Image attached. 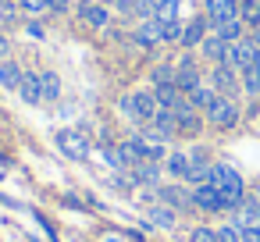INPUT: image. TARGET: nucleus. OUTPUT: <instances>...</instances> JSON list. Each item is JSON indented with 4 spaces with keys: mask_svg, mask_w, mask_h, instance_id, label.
Wrapping results in <instances>:
<instances>
[{
    "mask_svg": "<svg viewBox=\"0 0 260 242\" xmlns=\"http://www.w3.org/2000/svg\"><path fill=\"white\" fill-rule=\"evenodd\" d=\"M224 199V210H235L242 199H246V185H242V175L232 167V164H214V178H210Z\"/></svg>",
    "mask_w": 260,
    "mask_h": 242,
    "instance_id": "f257e3e1",
    "label": "nucleus"
},
{
    "mask_svg": "<svg viewBox=\"0 0 260 242\" xmlns=\"http://www.w3.org/2000/svg\"><path fill=\"white\" fill-rule=\"evenodd\" d=\"M157 111H160V103H157V93L136 89V93H125V96H121V114H125L128 121H136L139 128H143V125H150Z\"/></svg>",
    "mask_w": 260,
    "mask_h": 242,
    "instance_id": "f03ea898",
    "label": "nucleus"
},
{
    "mask_svg": "<svg viewBox=\"0 0 260 242\" xmlns=\"http://www.w3.org/2000/svg\"><path fill=\"white\" fill-rule=\"evenodd\" d=\"M54 143H57V150H61L64 157H72V160H86V157H89V150H93L89 135H86V132H79V128H61V132L54 135Z\"/></svg>",
    "mask_w": 260,
    "mask_h": 242,
    "instance_id": "7ed1b4c3",
    "label": "nucleus"
},
{
    "mask_svg": "<svg viewBox=\"0 0 260 242\" xmlns=\"http://www.w3.org/2000/svg\"><path fill=\"white\" fill-rule=\"evenodd\" d=\"M207 121L217 125V128H235L239 125V103L232 96H217L210 107H207Z\"/></svg>",
    "mask_w": 260,
    "mask_h": 242,
    "instance_id": "20e7f679",
    "label": "nucleus"
},
{
    "mask_svg": "<svg viewBox=\"0 0 260 242\" xmlns=\"http://www.w3.org/2000/svg\"><path fill=\"white\" fill-rule=\"evenodd\" d=\"M203 8H207V22H210V29H217V25H224V22L242 18V11H239L235 0H203Z\"/></svg>",
    "mask_w": 260,
    "mask_h": 242,
    "instance_id": "39448f33",
    "label": "nucleus"
},
{
    "mask_svg": "<svg viewBox=\"0 0 260 242\" xmlns=\"http://www.w3.org/2000/svg\"><path fill=\"white\" fill-rule=\"evenodd\" d=\"M157 196H160V203H164V206H171L175 214H178V210H196L192 192H189V189H182V185H160V189H157Z\"/></svg>",
    "mask_w": 260,
    "mask_h": 242,
    "instance_id": "423d86ee",
    "label": "nucleus"
},
{
    "mask_svg": "<svg viewBox=\"0 0 260 242\" xmlns=\"http://www.w3.org/2000/svg\"><path fill=\"white\" fill-rule=\"evenodd\" d=\"M192 199H196V210H203V214H221L224 210V199H221V192H217L214 182L192 185Z\"/></svg>",
    "mask_w": 260,
    "mask_h": 242,
    "instance_id": "0eeeda50",
    "label": "nucleus"
},
{
    "mask_svg": "<svg viewBox=\"0 0 260 242\" xmlns=\"http://www.w3.org/2000/svg\"><path fill=\"white\" fill-rule=\"evenodd\" d=\"M79 18H82L89 29H107V22H111V8L100 4V0H82V4H79Z\"/></svg>",
    "mask_w": 260,
    "mask_h": 242,
    "instance_id": "6e6552de",
    "label": "nucleus"
},
{
    "mask_svg": "<svg viewBox=\"0 0 260 242\" xmlns=\"http://www.w3.org/2000/svg\"><path fill=\"white\" fill-rule=\"evenodd\" d=\"M210 82H214V93H217V96H228V93H235V86H242V82H239V68H232L228 61L214 68Z\"/></svg>",
    "mask_w": 260,
    "mask_h": 242,
    "instance_id": "1a4fd4ad",
    "label": "nucleus"
},
{
    "mask_svg": "<svg viewBox=\"0 0 260 242\" xmlns=\"http://www.w3.org/2000/svg\"><path fill=\"white\" fill-rule=\"evenodd\" d=\"M200 125H203V121H200V111L185 100V103L175 111V132H178V135H196Z\"/></svg>",
    "mask_w": 260,
    "mask_h": 242,
    "instance_id": "9d476101",
    "label": "nucleus"
},
{
    "mask_svg": "<svg viewBox=\"0 0 260 242\" xmlns=\"http://www.w3.org/2000/svg\"><path fill=\"white\" fill-rule=\"evenodd\" d=\"M175 86L189 96L192 89H200L203 82H200V72H196V64H192V57H185V61H178V68H175Z\"/></svg>",
    "mask_w": 260,
    "mask_h": 242,
    "instance_id": "9b49d317",
    "label": "nucleus"
},
{
    "mask_svg": "<svg viewBox=\"0 0 260 242\" xmlns=\"http://www.w3.org/2000/svg\"><path fill=\"white\" fill-rule=\"evenodd\" d=\"M256 50H260V47H253V40H239V43H232V47H228V64L242 72V68H249V64H253Z\"/></svg>",
    "mask_w": 260,
    "mask_h": 242,
    "instance_id": "f8f14e48",
    "label": "nucleus"
},
{
    "mask_svg": "<svg viewBox=\"0 0 260 242\" xmlns=\"http://www.w3.org/2000/svg\"><path fill=\"white\" fill-rule=\"evenodd\" d=\"M132 36H136V43H139L143 50H153L157 43H164V36H160V22H157V18L139 22V29H136Z\"/></svg>",
    "mask_w": 260,
    "mask_h": 242,
    "instance_id": "ddd939ff",
    "label": "nucleus"
},
{
    "mask_svg": "<svg viewBox=\"0 0 260 242\" xmlns=\"http://www.w3.org/2000/svg\"><path fill=\"white\" fill-rule=\"evenodd\" d=\"M164 167H168V178H175V182H189V175H192L189 153H178V150L164 157Z\"/></svg>",
    "mask_w": 260,
    "mask_h": 242,
    "instance_id": "4468645a",
    "label": "nucleus"
},
{
    "mask_svg": "<svg viewBox=\"0 0 260 242\" xmlns=\"http://www.w3.org/2000/svg\"><path fill=\"white\" fill-rule=\"evenodd\" d=\"M207 29H210V22L207 18H192V22H185V29H182V47L185 50H192V47H200L203 40H207Z\"/></svg>",
    "mask_w": 260,
    "mask_h": 242,
    "instance_id": "2eb2a0df",
    "label": "nucleus"
},
{
    "mask_svg": "<svg viewBox=\"0 0 260 242\" xmlns=\"http://www.w3.org/2000/svg\"><path fill=\"white\" fill-rule=\"evenodd\" d=\"M18 96L29 103V107H36V103H43V86H40V72H25L22 75V86H18Z\"/></svg>",
    "mask_w": 260,
    "mask_h": 242,
    "instance_id": "dca6fc26",
    "label": "nucleus"
},
{
    "mask_svg": "<svg viewBox=\"0 0 260 242\" xmlns=\"http://www.w3.org/2000/svg\"><path fill=\"white\" fill-rule=\"evenodd\" d=\"M235 224H239L242 231H249V228H260V199H256V203L242 199V203L235 206Z\"/></svg>",
    "mask_w": 260,
    "mask_h": 242,
    "instance_id": "f3484780",
    "label": "nucleus"
},
{
    "mask_svg": "<svg viewBox=\"0 0 260 242\" xmlns=\"http://www.w3.org/2000/svg\"><path fill=\"white\" fill-rule=\"evenodd\" d=\"M160 160H143V164H136L132 167V182L136 185H157L160 182Z\"/></svg>",
    "mask_w": 260,
    "mask_h": 242,
    "instance_id": "a211bd4d",
    "label": "nucleus"
},
{
    "mask_svg": "<svg viewBox=\"0 0 260 242\" xmlns=\"http://www.w3.org/2000/svg\"><path fill=\"white\" fill-rule=\"evenodd\" d=\"M143 214H146V221H150L153 228H164V231H171V228H175V210H171V206H164V203H150Z\"/></svg>",
    "mask_w": 260,
    "mask_h": 242,
    "instance_id": "6ab92c4d",
    "label": "nucleus"
},
{
    "mask_svg": "<svg viewBox=\"0 0 260 242\" xmlns=\"http://www.w3.org/2000/svg\"><path fill=\"white\" fill-rule=\"evenodd\" d=\"M200 47H203V54H207L210 61L224 64V61H228V47H232V43H224V40H221L217 32H210V36H207V40H203Z\"/></svg>",
    "mask_w": 260,
    "mask_h": 242,
    "instance_id": "aec40b11",
    "label": "nucleus"
},
{
    "mask_svg": "<svg viewBox=\"0 0 260 242\" xmlns=\"http://www.w3.org/2000/svg\"><path fill=\"white\" fill-rule=\"evenodd\" d=\"M22 75H25V72H22L15 61H0V86H4V89H15V93H18Z\"/></svg>",
    "mask_w": 260,
    "mask_h": 242,
    "instance_id": "412c9836",
    "label": "nucleus"
},
{
    "mask_svg": "<svg viewBox=\"0 0 260 242\" xmlns=\"http://www.w3.org/2000/svg\"><path fill=\"white\" fill-rule=\"evenodd\" d=\"M40 86H43V100H57L61 96V79L54 72H40Z\"/></svg>",
    "mask_w": 260,
    "mask_h": 242,
    "instance_id": "4be33fe9",
    "label": "nucleus"
},
{
    "mask_svg": "<svg viewBox=\"0 0 260 242\" xmlns=\"http://www.w3.org/2000/svg\"><path fill=\"white\" fill-rule=\"evenodd\" d=\"M214 100H217V93H214L210 86H200V89H192V93H189V103H192L196 111H207Z\"/></svg>",
    "mask_w": 260,
    "mask_h": 242,
    "instance_id": "5701e85b",
    "label": "nucleus"
},
{
    "mask_svg": "<svg viewBox=\"0 0 260 242\" xmlns=\"http://www.w3.org/2000/svg\"><path fill=\"white\" fill-rule=\"evenodd\" d=\"M214 32H217L224 43H239V40H242V18H235V22H224V25H217Z\"/></svg>",
    "mask_w": 260,
    "mask_h": 242,
    "instance_id": "b1692460",
    "label": "nucleus"
},
{
    "mask_svg": "<svg viewBox=\"0 0 260 242\" xmlns=\"http://www.w3.org/2000/svg\"><path fill=\"white\" fill-rule=\"evenodd\" d=\"M18 0H0V22H4V25H15L18 22Z\"/></svg>",
    "mask_w": 260,
    "mask_h": 242,
    "instance_id": "393cba45",
    "label": "nucleus"
},
{
    "mask_svg": "<svg viewBox=\"0 0 260 242\" xmlns=\"http://www.w3.org/2000/svg\"><path fill=\"white\" fill-rule=\"evenodd\" d=\"M217 242H242V228H239L235 221L221 224V228H217Z\"/></svg>",
    "mask_w": 260,
    "mask_h": 242,
    "instance_id": "a878e982",
    "label": "nucleus"
},
{
    "mask_svg": "<svg viewBox=\"0 0 260 242\" xmlns=\"http://www.w3.org/2000/svg\"><path fill=\"white\" fill-rule=\"evenodd\" d=\"M189 242H217V228L200 224V228H192V231H189Z\"/></svg>",
    "mask_w": 260,
    "mask_h": 242,
    "instance_id": "bb28decb",
    "label": "nucleus"
},
{
    "mask_svg": "<svg viewBox=\"0 0 260 242\" xmlns=\"http://www.w3.org/2000/svg\"><path fill=\"white\" fill-rule=\"evenodd\" d=\"M18 8L25 15H43V11H50V0H18Z\"/></svg>",
    "mask_w": 260,
    "mask_h": 242,
    "instance_id": "cd10ccee",
    "label": "nucleus"
},
{
    "mask_svg": "<svg viewBox=\"0 0 260 242\" xmlns=\"http://www.w3.org/2000/svg\"><path fill=\"white\" fill-rule=\"evenodd\" d=\"M189 160H192V167H210V160H207V150H203V146H196V150L189 153Z\"/></svg>",
    "mask_w": 260,
    "mask_h": 242,
    "instance_id": "c85d7f7f",
    "label": "nucleus"
},
{
    "mask_svg": "<svg viewBox=\"0 0 260 242\" xmlns=\"http://www.w3.org/2000/svg\"><path fill=\"white\" fill-rule=\"evenodd\" d=\"M242 242H260V228H249V231H242Z\"/></svg>",
    "mask_w": 260,
    "mask_h": 242,
    "instance_id": "c756f323",
    "label": "nucleus"
},
{
    "mask_svg": "<svg viewBox=\"0 0 260 242\" xmlns=\"http://www.w3.org/2000/svg\"><path fill=\"white\" fill-rule=\"evenodd\" d=\"M50 8L54 11H68V0H50Z\"/></svg>",
    "mask_w": 260,
    "mask_h": 242,
    "instance_id": "7c9ffc66",
    "label": "nucleus"
},
{
    "mask_svg": "<svg viewBox=\"0 0 260 242\" xmlns=\"http://www.w3.org/2000/svg\"><path fill=\"white\" fill-rule=\"evenodd\" d=\"M249 40H253V47H260V25H253V32H249Z\"/></svg>",
    "mask_w": 260,
    "mask_h": 242,
    "instance_id": "2f4dec72",
    "label": "nucleus"
},
{
    "mask_svg": "<svg viewBox=\"0 0 260 242\" xmlns=\"http://www.w3.org/2000/svg\"><path fill=\"white\" fill-rule=\"evenodd\" d=\"M4 54H8V40H4V36H0V57H4Z\"/></svg>",
    "mask_w": 260,
    "mask_h": 242,
    "instance_id": "473e14b6",
    "label": "nucleus"
}]
</instances>
